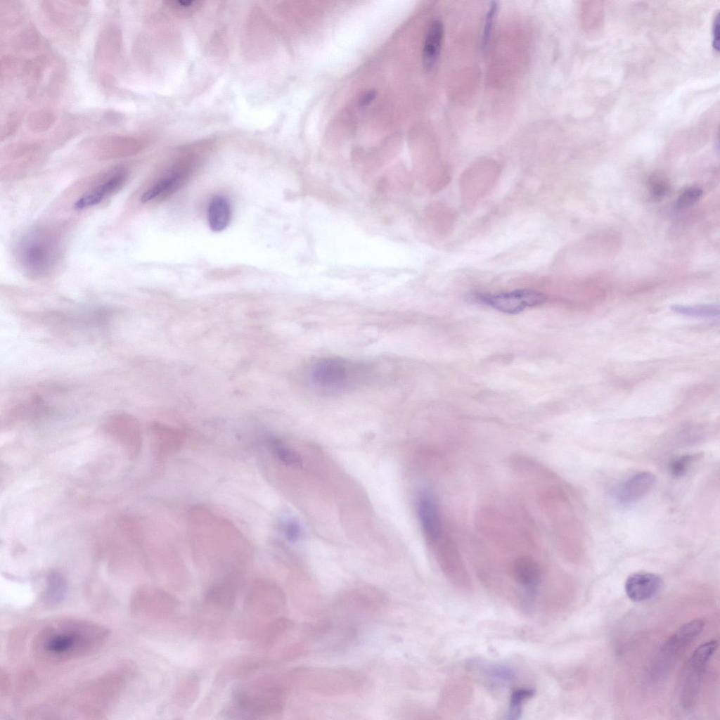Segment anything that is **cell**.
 <instances>
[{"mask_svg":"<svg viewBox=\"0 0 720 720\" xmlns=\"http://www.w3.org/2000/svg\"><path fill=\"white\" fill-rule=\"evenodd\" d=\"M107 636L105 628L89 622L58 620L38 633L34 641V652L41 662L60 663L95 652Z\"/></svg>","mask_w":720,"mask_h":720,"instance_id":"1","label":"cell"},{"mask_svg":"<svg viewBox=\"0 0 720 720\" xmlns=\"http://www.w3.org/2000/svg\"><path fill=\"white\" fill-rule=\"evenodd\" d=\"M15 257L22 271L30 277L49 274L60 257V243L56 233L44 227L30 230L19 238Z\"/></svg>","mask_w":720,"mask_h":720,"instance_id":"2","label":"cell"},{"mask_svg":"<svg viewBox=\"0 0 720 720\" xmlns=\"http://www.w3.org/2000/svg\"><path fill=\"white\" fill-rule=\"evenodd\" d=\"M286 687L281 681L269 678L239 686L233 693L234 707L227 714L256 719L280 714Z\"/></svg>","mask_w":720,"mask_h":720,"instance_id":"3","label":"cell"},{"mask_svg":"<svg viewBox=\"0 0 720 720\" xmlns=\"http://www.w3.org/2000/svg\"><path fill=\"white\" fill-rule=\"evenodd\" d=\"M290 685L304 691L323 695H345L358 693L364 686L359 674L332 668H299L288 676Z\"/></svg>","mask_w":720,"mask_h":720,"instance_id":"4","label":"cell"},{"mask_svg":"<svg viewBox=\"0 0 720 720\" xmlns=\"http://www.w3.org/2000/svg\"><path fill=\"white\" fill-rule=\"evenodd\" d=\"M717 640L699 645L684 664L676 687L678 705L683 712L690 711L696 702L706 665L718 648Z\"/></svg>","mask_w":720,"mask_h":720,"instance_id":"5","label":"cell"},{"mask_svg":"<svg viewBox=\"0 0 720 720\" xmlns=\"http://www.w3.org/2000/svg\"><path fill=\"white\" fill-rule=\"evenodd\" d=\"M702 619H694L680 626L661 646L651 664L650 679L657 682L668 675L688 646L700 634Z\"/></svg>","mask_w":720,"mask_h":720,"instance_id":"6","label":"cell"},{"mask_svg":"<svg viewBox=\"0 0 720 720\" xmlns=\"http://www.w3.org/2000/svg\"><path fill=\"white\" fill-rule=\"evenodd\" d=\"M356 366L338 358H323L309 369V379L316 388L337 391L346 388L356 378Z\"/></svg>","mask_w":720,"mask_h":720,"instance_id":"7","label":"cell"},{"mask_svg":"<svg viewBox=\"0 0 720 720\" xmlns=\"http://www.w3.org/2000/svg\"><path fill=\"white\" fill-rule=\"evenodd\" d=\"M471 299L509 314H518L527 307L540 305L546 301L543 293L531 289H518L498 294L477 292L472 294Z\"/></svg>","mask_w":720,"mask_h":720,"instance_id":"8","label":"cell"},{"mask_svg":"<svg viewBox=\"0 0 720 720\" xmlns=\"http://www.w3.org/2000/svg\"><path fill=\"white\" fill-rule=\"evenodd\" d=\"M285 604L283 591L276 584L265 581L254 582L244 600V607L248 611L261 615L277 614Z\"/></svg>","mask_w":720,"mask_h":720,"instance_id":"9","label":"cell"},{"mask_svg":"<svg viewBox=\"0 0 720 720\" xmlns=\"http://www.w3.org/2000/svg\"><path fill=\"white\" fill-rule=\"evenodd\" d=\"M510 575L518 590L528 600L536 596L542 580V571L539 562L529 555H521L513 560Z\"/></svg>","mask_w":720,"mask_h":720,"instance_id":"10","label":"cell"},{"mask_svg":"<svg viewBox=\"0 0 720 720\" xmlns=\"http://www.w3.org/2000/svg\"><path fill=\"white\" fill-rule=\"evenodd\" d=\"M105 431L129 449L137 450L141 443L139 422L132 416L117 413L109 416L103 424Z\"/></svg>","mask_w":720,"mask_h":720,"instance_id":"11","label":"cell"},{"mask_svg":"<svg viewBox=\"0 0 720 720\" xmlns=\"http://www.w3.org/2000/svg\"><path fill=\"white\" fill-rule=\"evenodd\" d=\"M662 586L658 575L645 572L634 573L625 581L624 590L628 598L634 602H642L655 596Z\"/></svg>","mask_w":720,"mask_h":720,"instance_id":"12","label":"cell"},{"mask_svg":"<svg viewBox=\"0 0 720 720\" xmlns=\"http://www.w3.org/2000/svg\"><path fill=\"white\" fill-rule=\"evenodd\" d=\"M655 476L648 471L633 475L616 488L615 496L622 503H633L644 497L652 489Z\"/></svg>","mask_w":720,"mask_h":720,"instance_id":"13","label":"cell"},{"mask_svg":"<svg viewBox=\"0 0 720 720\" xmlns=\"http://www.w3.org/2000/svg\"><path fill=\"white\" fill-rule=\"evenodd\" d=\"M126 179V172L118 169L107 179L78 198L75 203V207L77 210H83L98 204L106 196L120 188Z\"/></svg>","mask_w":720,"mask_h":720,"instance_id":"14","label":"cell"},{"mask_svg":"<svg viewBox=\"0 0 720 720\" xmlns=\"http://www.w3.org/2000/svg\"><path fill=\"white\" fill-rule=\"evenodd\" d=\"M143 146L141 140L127 136H107L96 141L97 153L105 158L132 155L139 151Z\"/></svg>","mask_w":720,"mask_h":720,"instance_id":"15","label":"cell"},{"mask_svg":"<svg viewBox=\"0 0 720 720\" xmlns=\"http://www.w3.org/2000/svg\"><path fill=\"white\" fill-rule=\"evenodd\" d=\"M418 513L425 536L431 542L438 541L442 534V521L437 504L430 496L423 494L420 497Z\"/></svg>","mask_w":720,"mask_h":720,"instance_id":"16","label":"cell"},{"mask_svg":"<svg viewBox=\"0 0 720 720\" xmlns=\"http://www.w3.org/2000/svg\"><path fill=\"white\" fill-rule=\"evenodd\" d=\"M207 603L225 610H231L236 599V585L231 576L212 584L205 596Z\"/></svg>","mask_w":720,"mask_h":720,"instance_id":"17","label":"cell"},{"mask_svg":"<svg viewBox=\"0 0 720 720\" xmlns=\"http://www.w3.org/2000/svg\"><path fill=\"white\" fill-rule=\"evenodd\" d=\"M150 432L154 446L160 455L177 450L184 441L182 432L160 423L153 424Z\"/></svg>","mask_w":720,"mask_h":720,"instance_id":"18","label":"cell"},{"mask_svg":"<svg viewBox=\"0 0 720 720\" xmlns=\"http://www.w3.org/2000/svg\"><path fill=\"white\" fill-rule=\"evenodd\" d=\"M443 36L442 22L433 20L428 27L423 49V64L427 70L433 68L439 57Z\"/></svg>","mask_w":720,"mask_h":720,"instance_id":"19","label":"cell"},{"mask_svg":"<svg viewBox=\"0 0 720 720\" xmlns=\"http://www.w3.org/2000/svg\"><path fill=\"white\" fill-rule=\"evenodd\" d=\"M382 601L381 595L372 588H356L342 597L340 602L347 607L358 610H373Z\"/></svg>","mask_w":720,"mask_h":720,"instance_id":"20","label":"cell"},{"mask_svg":"<svg viewBox=\"0 0 720 720\" xmlns=\"http://www.w3.org/2000/svg\"><path fill=\"white\" fill-rule=\"evenodd\" d=\"M122 43L120 30L115 26L106 28L101 34L96 49V56L101 61H112L118 55Z\"/></svg>","mask_w":720,"mask_h":720,"instance_id":"21","label":"cell"},{"mask_svg":"<svg viewBox=\"0 0 720 720\" xmlns=\"http://www.w3.org/2000/svg\"><path fill=\"white\" fill-rule=\"evenodd\" d=\"M231 217L230 205L222 196H215L208 207V221L214 231H221L229 224Z\"/></svg>","mask_w":720,"mask_h":720,"instance_id":"22","label":"cell"},{"mask_svg":"<svg viewBox=\"0 0 720 720\" xmlns=\"http://www.w3.org/2000/svg\"><path fill=\"white\" fill-rule=\"evenodd\" d=\"M412 183L411 175L402 171L382 175L375 183V188L380 193L406 192L411 188Z\"/></svg>","mask_w":720,"mask_h":720,"instance_id":"23","label":"cell"},{"mask_svg":"<svg viewBox=\"0 0 720 720\" xmlns=\"http://www.w3.org/2000/svg\"><path fill=\"white\" fill-rule=\"evenodd\" d=\"M671 309L679 314L695 318H710L719 315V305L716 304H702L697 305L674 304Z\"/></svg>","mask_w":720,"mask_h":720,"instance_id":"24","label":"cell"},{"mask_svg":"<svg viewBox=\"0 0 720 720\" xmlns=\"http://www.w3.org/2000/svg\"><path fill=\"white\" fill-rule=\"evenodd\" d=\"M268 444L271 453L283 463L290 466H298L301 464L299 454L280 440L271 439Z\"/></svg>","mask_w":720,"mask_h":720,"instance_id":"25","label":"cell"},{"mask_svg":"<svg viewBox=\"0 0 720 720\" xmlns=\"http://www.w3.org/2000/svg\"><path fill=\"white\" fill-rule=\"evenodd\" d=\"M54 122L55 117L53 113L44 110H34L29 115L27 118L28 127L34 133L48 130L52 127Z\"/></svg>","mask_w":720,"mask_h":720,"instance_id":"26","label":"cell"},{"mask_svg":"<svg viewBox=\"0 0 720 720\" xmlns=\"http://www.w3.org/2000/svg\"><path fill=\"white\" fill-rule=\"evenodd\" d=\"M178 177L169 176L160 179L146 191L141 197L143 202L150 201L169 191L176 184Z\"/></svg>","mask_w":720,"mask_h":720,"instance_id":"27","label":"cell"},{"mask_svg":"<svg viewBox=\"0 0 720 720\" xmlns=\"http://www.w3.org/2000/svg\"><path fill=\"white\" fill-rule=\"evenodd\" d=\"M66 591L65 581L60 576L52 574L49 579L46 597L49 603H57L62 599Z\"/></svg>","mask_w":720,"mask_h":720,"instance_id":"28","label":"cell"},{"mask_svg":"<svg viewBox=\"0 0 720 720\" xmlns=\"http://www.w3.org/2000/svg\"><path fill=\"white\" fill-rule=\"evenodd\" d=\"M198 690V681L195 677H191L185 680L181 687L179 688V691L176 693V699L179 701V703L182 705H188L192 703L194 701V698L197 695Z\"/></svg>","mask_w":720,"mask_h":720,"instance_id":"29","label":"cell"},{"mask_svg":"<svg viewBox=\"0 0 720 720\" xmlns=\"http://www.w3.org/2000/svg\"><path fill=\"white\" fill-rule=\"evenodd\" d=\"M534 691L531 689L521 688L513 691L510 701L508 716L511 719L517 718L520 714L521 705L524 700L532 697Z\"/></svg>","mask_w":720,"mask_h":720,"instance_id":"30","label":"cell"},{"mask_svg":"<svg viewBox=\"0 0 720 720\" xmlns=\"http://www.w3.org/2000/svg\"><path fill=\"white\" fill-rule=\"evenodd\" d=\"M199 1H176L167 2L170 10L175 12L178 15H189L194 11L198 10L202 4Z\"/></svg>","mask_w":720,"mask_h":720,"instance_id":"31","label":"cell"},{"mask_svg":"<svg viewBox=\"0 0 720 720\" xmlns=\"http://www.w3.org/2000/svg\"><path fill=\"white\" fill-rule=\"evenodd\" d=\"M498 10L497 4L495 1L491 2L489 8L487 11L485 17L483 37H482V46L485 49L489 44V39L491 37V30L496 18V12Z\"/></svg>","mask_w":720,"mask_h":720,"instance_id":"32","label":"cell"},{"mask_svg":"<svg viewBox=\"0 0 720 720\" xmlns=\"http://www.w3.org/2000/svg\"><path fill=\"white\" fill-rule=\"evenodd\" d=\"M697 454H686L674 459L671 465L672 475L679 477L683 475L690 464L697 458Z\"/></svg>","mask_w":720,"mask_h":720,"instance_id":"33","label":"cell"},{"mask_svg":"<svg viewBox=\"0 0 720 720\" xmlns=\"http://www.w3.org/2000/svg\"><path fill=\"white\" fill-rule=\"evenodd\" d=\"M702 193V190L698 187H690L686 189L678 198L677 207L679 208H683L692 205L699 200Z\"/></svg>","mask_w":720,"mask_h":720,"instance_id":"34","label":"cell"},{"mask_svg":"<svg viewBox=\"0 0 720 720\" xmlns=\"http://www.w3.org/2000/svg\"><path fill=\"white\" fill-rule=\"evenodd\" d=\"M37 33L33 29L25 30L17 38L18 46L21 49L29 50L34 49L38 44Z\"/></svg>","mask_w":720,"mask_h":720,"instance_id":"35","label":"cell"},{"mask_svg":"<svg viewBox=\"0 0 720 720\" xmlns=\"http://www.w3.org/2000/svg\"><path fill=\"white\" fill-rule=\"evenodd\" d=\"M20 116L18 114H13L7 120L6 126L2 129L1 139L12 134L18 128L20 123Z\"/></svg>","mask_w":720,"mask_h":720,"instance_id":"36","label":"cell"},{"mask_svg":"<svg viewBox=\"0 0 720 720\" xmlns=\"http://www.w3.org/2000/svg\"><path fill=\"white\" fill-rule=\"evenodd\" d=\"M285 532L289 540L295 541L300 535V527L295 522H289L285 525Z\"/></svg>","mask_w":720,"mask_h":720,"instance_id":"37","label":"cell"},{"mask_svg":"<svg viewBox=\"0 0 720 720\" xmlns=\"http://www.w3.org/2000/svg\"><path fill=\"white\" fill-rule=\"evenodd\" d=\"M719 17L717 13L714 18L712 25V46L714 50L719 51Z\"/></svg>","mask_w":720,"mask_h":720,"instance_id":"38","label":"cell"},{"mask_svg":"<svg viewBox=\"0 0 720 720\" xmlns=\"http://www.w3.org/2000/svg\"><path fill=\"white\" fill-rule=\"evenodd\" d=\"M376 93L375 91L370 90L366 92L360 98L359 104L361 106H366L369 105L375 98Z\"/></svg>","mask_w":720,"mask_h":720,"instance_id":"39","label":"cell"},{"mask_svg":"<svg viewBox=\"0 0 720 720\" xmlns=\"http://www.w3.org/2000/svg\"><path fill=\"white\" fill-rule=\"evenodd\" d=\"M667 191L666 186L662 182L658 181L653 184L652 187V193L656 197H660L664 195Z\"/></svg>","mask_w":720,"mask_h":720,"instance_id":"40","label":"cell"}]
</instances>
